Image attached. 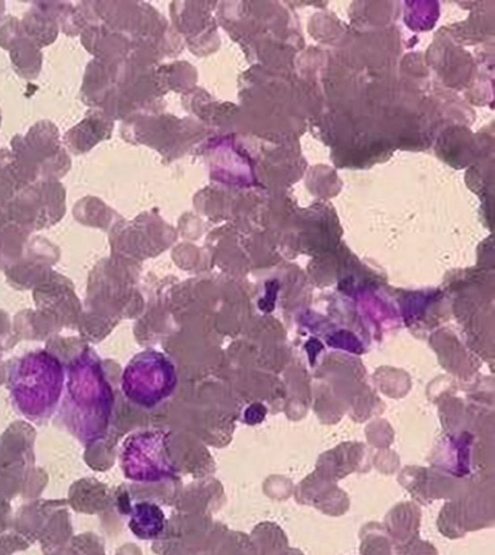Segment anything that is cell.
<instances>
[{"label": "cell", "instance_id": "obj_1", "mask_svg": "<svg viewBox=\"0 0 495 555\" xmlns=\"http://www.w3.org/2000/svg\"><path fill=\"white\" fill-rule=\"evenodd\" d=\"M60 360L47 351H34L12 360L7 369L11 403L19 415L32 422L54 415L63 392Z\"/></svg>", "mask_w": 495, "mask_h": 555}, {"label": "cell", "instance_id": "obj_5", "mask_svg": "<svg viewBox=\"0 0 495 555\" xmlns=\"http://www.w3.org/2000/svg\"><path fill=\"white\" fill-rule=\"evenodd\" d=\"M12 66L25 80H34L42 70L43 55L41 48L22 36L10 48Z\"/></svg>", "mask_w": 495, "mask_h": 555}, {"label": "cell", "instance_id": "obj_6", "mask_svg": "<svg viewBox=\"0 0 495 555\" xmlns=\"http://www.w3.org/2000/svg\"><path fill=\"white\" fill-rule=\"evenodd\" d=\"M24 36L21 22L12 16H8L0 20V47L4 49L10 46Z\"/></svg>", "mask_w": 495, "mask_h": 555}, {"label": "cell", "instance_id": "obj_8", "mask_svg": "<svg viewBox=\"0 0 495 555\" xmlns=\"http://www.w3.org/2000/svg\"><path fill=\"white\" fill-rule=\"evenodd\" d=\"M0 125H2V112H0Z\"/></svg>", "mask_w": 495, "mask_h": 555}, {"label": "cell", "instance_id": "obj_2", "mask_svg": "<svg viewBox=\"0 0 495 555\" xmlns=\"http://www.w3.org/2000/svg\"><path fill=\"white\" fill-rule=\"evenodd\" d=\"M11 147L13 158L31 167L42 180L62 175L65 156L60 149L58 129L49 121L38 122L25 136L13 138Z\"/></svg>", "mask_w": 495, "mask_h": 555}, {"label": "cell", "instance_id": "obj_4", "mask_svg": "<svg viewBox=\"0 0 495 555\" xmlns=\"http://www.w3.org/2000/svg\"><path fill=\"white\" fill-rule=\"evenodd\" d=\"M57 4H35L23 17L21 22L24 36L39 48L49 46L58 35Z\"/></svg>", "mask_w": 495, "mask_h": 555}, {"label": "cell", "instance_id": "obj_7", "mask_svg": "<svg viewBox=\"0 0 495 555\" xmlns=\"http://www.w3.org/2000/svg\"><path fill=\"white\" fill-rule=\"evenodd\" d=\"M4 10H5V3H0V15L3 14Z\"/></svg>", "mask_w": 495, "mask_h": 555}, {"label": "cell", "instance_id": "obj_3", "mask_svg": "<svg viewBox=\"0 0 495 555\" xmlns=\"http://www.w3.org/2000/svg\"><path fill=\"white\" fill-rule=\"evenodd\" d=\"M96 369L86 357L69 368L61 417H101L98 412L107 409V393Z\"/></svg>", "mask_w": 495, "mask_h": 555}]
</instances>
